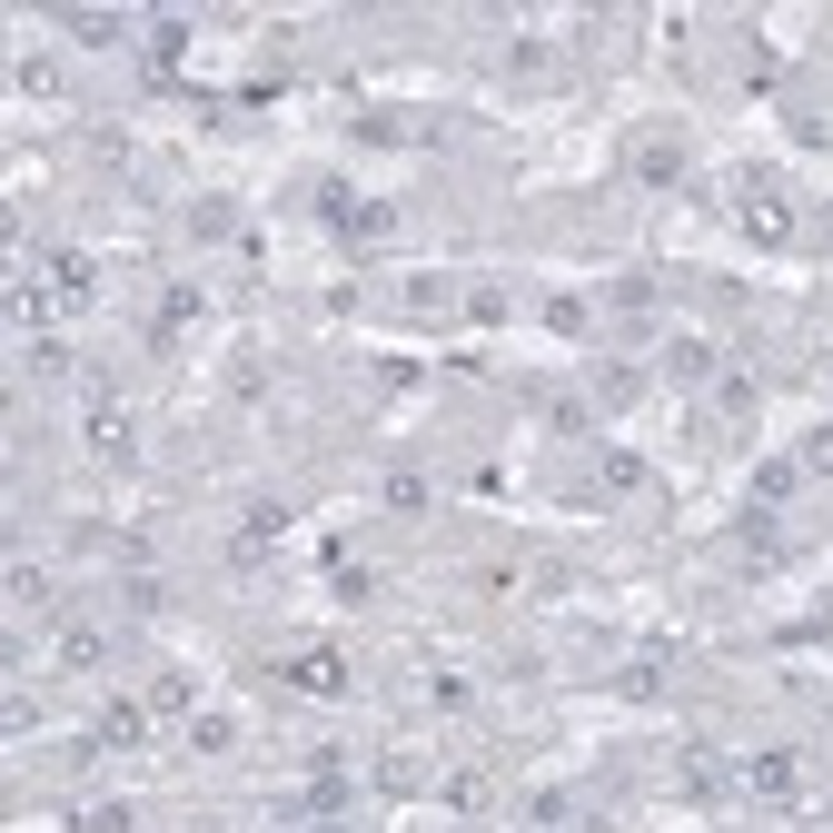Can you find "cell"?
I'll list each match as a JSON object with an SVG mask.
<instances>
[{
	"mask_svg": "<svg viewBox=\"0 0 833 833\" xmlns=\"http://www.w3.org/2000/svg\"><path fill=\"white\" fill-rule=\"evenodd\" d=\"M89 436H99V456H129V416H119V407H99V416H89Z\"/></svg>",
	"mask_w": 833,
	"mask_h": 833,
	"instance_id": "cell-1",
	"label": "cell"
}]
</instances>
